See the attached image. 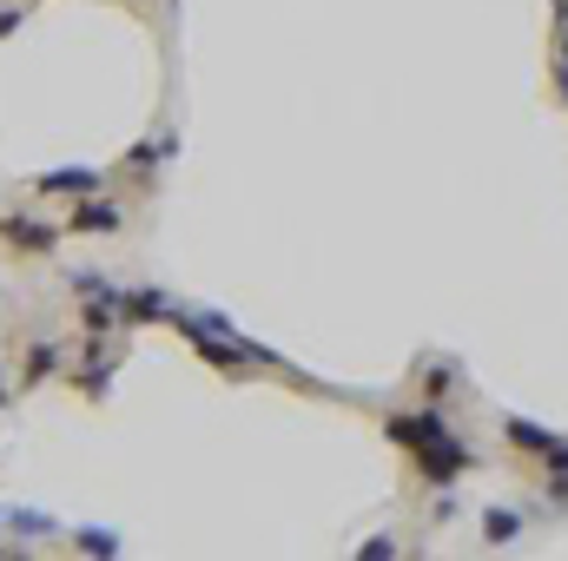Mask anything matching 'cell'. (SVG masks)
Returning a JSON list of instances; mask_svg holds the SVG:
<instances>
[{
	"instance_id": "3",
	"label": "cell",
	"mask_w": 568,
	"mask_h": 561,
	"mask_svg": "<svg viewBox=\"0 0 568 561\" xmlns=\"http://www.w3.org/2000/svg\"><path fill=\"white\" fill-rule=\"evenodd\" d=\"M47 185H53V192H87V185H93V178H87V172H53V178H47Z\"/></svg>"
},
{
	"instance_id": "1",
	"label": "cell",
	"mask_w": 568,
	"mask_h": 561,
	"mask_svg": "<svg viewBox=\"0 0 568 561\" xmlns=\"http://www.w3.org/2000/svg\"><path fill=\"white\" fill-rule=\"evenodd\" d=\"M73 225H80V232H113L120 212H113V205H87V212H73Z\"/></svg>"
},
{
	"instance_id": "2",
	"label": "cell",
	"mask_w": 568,
	"mask_h": 561,
	"mask_svg": "<svg viewBox=\"0 0 568 561\" xmlns=\"http://www.w3.org/2000/svg\"><path fill=\"white\" fill-rule=\"evenodd\" d=\"M516 529H523V522H516V516H509V509H489V542H509V536H516Z\"/></svg>"
}]
</instances>
